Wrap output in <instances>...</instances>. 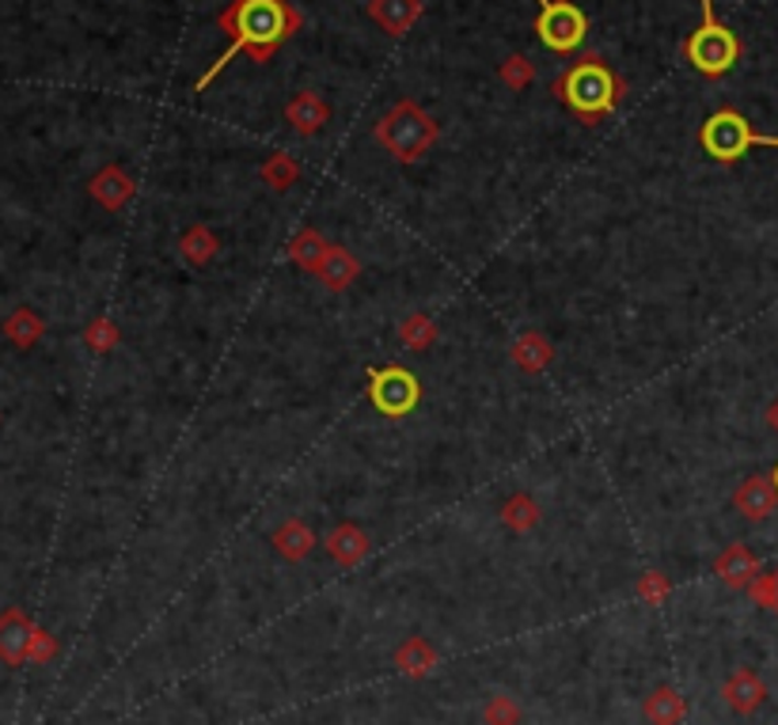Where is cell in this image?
I'll return each mask as SVG.
<instances>
[{"label": "cell", "mask_w": 778, "mask_h": 725, "mask_svg": "<svg viewBox=\"0 0 778 725\" xmlns=\"http://www.w3.org/2000/svg\"><path fill=\"white\" fill-rule=\"evenodd\" d=\"M217 27L232 38V46L198 77V92H205L236 54H247L251 61L267 65L304 27V15L289 0H232L228 8L217 12Z\"/></svg>", "instance_id": "1"}, {"label": "cell", "mask_w": 778, "mask_h": 725, "mask_svg": "<svg viewBox=\"0 0 778 725\" xmlns=\"http://www.w3.org/2000/svg\"><path fill=\"white\" fill-rule=\"evenodd\" d=\"M551 92L582 126H596L623 103L631 88L600 54H582L570 69H562L554 77Z\"/></svg>", "instance_id": "2"}, {"label": "cell", "mask_w": 778, "mask_h": 725, "mask_svg": "<svg viewBox=\"0 0 778 725\" xmlns=\"http://www.w3.org/2000/svg\"><path fill=\"white\" fill-rule=\"evenodd\" d=\"M372 137L384 152H392L399 163H418L441 137V126L429 111H421L414 99H399L384 118L372 126Z\"/></svg>", "instance_id": "3"}, {"label": "cell", "mask_w": 778, "mask_h": 725, "mask_svg": "<svg viewBox=\"0 0 778 725\" xmlns=\"http://www.w3.org/2000/svg\"><path fill=\"white\" fill-rule=\"evenodd\" d=\"M699 8H702V20H699V27L687 35L684 61L691 65L695 72H702V77L718 80L741 61L744 46H741V38H736L733 31L714 15V0H699Z\"/></svg>", "instance_id": "4"}, {"label": "cell", "mask_w": 778, "mask_h": 725, "mask_svg": "<svg viewBox=\"0 0 778 725\" xmlns=\"http://www.w3.org/2000/svg\"><path fill=\"white\" fill-rule=\"evenodd\" d=\"M699 145H702V152L714 156V160L733 163V160H741V156L748 152V148H756V145L778 148V137L756 134V129H752V122L744 118L741 111H733V106H722V111H714L707 122H702Z\"/></svg>", "instance_id": "5"}, {"label": "cell", "mask_w": 778, "mask_h": 725, "mask_svg": "<svg viewBox=\"0 0 778 725\" xmlns=\"http://www.w3.org/2000/svg\"><path fill=\"white\" fill-rule=\"evenodd\" d=\"M369 403L376 407V415L384 418H407L418 410L421 403V384L410 369L403 365H369Z\"/></svg>", "instance_id": "6"}, {"label": "cell", "mask_w": 778, "mask_h": 725, "mask_svg": "<svg viewBox=\"0 0 778 725\" xmlns=\"http://www.w3.org/2000/svg\"><path fill=\"white\" fill-rule=\"evenodd\" d=\"M540 15H535L532 31L551 54H574L589 38V15L574 4V0H535Z\"/></svg>", "instance_id": "7"}, {"label": "cell", "mask_w": 778, "mask_h": 725, "mask_svg": "<svg viewBox=\"0 0 778 725\" xmlns=\"http://www.w3.org/2000/svg\"><path fill=\"white\" fill-rule=\"evenodd\" d=\"M778 506V490H775V479L771 475H748L733 494V509L744 517L748 524H759L775 513Z\"/></svg>", "instance_id": "8"}, {"label": "cell", "mask_w": 778, "mask_h": 725, "mask_svg": "<svg viewBox=\"0 0 778 725\" xmlns=\"http://www.w3.org/2000/svg\"><path fill=\"white\" fill-rule=\"evenodd\" d=\"M323 551H327L330 558H335L338 566H346V570H353V566H361L369 558L372 551V540L369 532L361 529V524L353 521H338L335 529L327 532V540H323Z\"/></svg>", "instance_id": "9"}, {"label": "cell", "mask_w": 778, "mask_h": 725, "mask_svg": "<svg viewBox=\"0 0 778 725\" xmlns=\"http://www.w3.org/2000/svg\"><path fill=\"white\" fill-rule=\"evenodd\" d=\"M714 578L736 592H748L752 581L759 578V558L752 555L744 543H730V547L714 558Z\"/></svg>", "instance_id": "10"}, {"label": "cell", "mask_w": 778, "mask_h": 725, "mask_svg": "<svg viewBox=\"0 0 778 725\" xmlns=\"http://www.w3.org/2000/svg\"><path fill=\"white\" fill-rule=\"evenodd\" d=\"M369 20L376 23L384 35L392 38H403L414 23L421 20V12H426V4L421 0H369Z\"/></svg>", "instance_id": "11"}, {"label": "cell", "mask_w": 778, "mask_h": 725, "mask_svg": "<svg viewBox=\"0 0 778 725\" xmlns=\"http://www.w3.org/2000/svg\"><path fill=\"white\" fill-rule=\"evenodd\" d=\"M285 122H289V129L293 134H301V137H316L323 126L330 122V106H327V99H323L319 92H296L293 99L285 103Z\"/></svg>", "instance_id": "12"}, {"label": "cell", "mask_w": 778, "mask_h": 725, "mask_svg": "<svg viewBox=\"0 0 778 725\" xmlns=\"http://www.w3.org/2000/svg\"><path fill=\"white\" fill-rule=\"evenodd\" d=\"M316 277H319L323 290H330V293H346V290H350V285L361 277V262H358V254L346 251V247H338V243H330V251H327V259H323V267L316 270Z\"/></svg>", "instance_id": "13"}, {"label": "cell", "mask_w": 778, "mask_h": 725, "mask_svg": "<svg viewBox=\"0 0 778 725\" xmlns=\"http://www.w3.org/2000/svg\"><path fill=\"white\" fill-rule=\"evenodd\" d=\"M722 699L733 706L736 714H752L764 706L767 699V683L756 677L752 669H736L730 680L722 683Z\"/></svg>", "instance_id": "14"}, {"label": "cell", "mask_w": 778, "mask_h": 725, "mask_svg": "<svg viewBox=\"0 0 778 725\" xmlns=\"http://www.w3.org/2000/svg\"><path fill=\"white\" fill-rule=\"evenodd\" d=\"M270 543H274V551L281 558H289V563H304V558L312 555V547H316V532H312L301 517H285V521L274 529V535H270Z\"/></svg>", "instance_id": "15"}, {"label": "cell", "mask_w": 778, "mask_h": 725, "mask_svg": "<svg viewBox=\"0 0 778 725\" xmlns=\"http://www.w3.org/2000/svg\"><path fill=\"white\" fill-rule=\"evenodd\" d=\"M509 358H512V365H517L520 373H543V369L554 361V342L540 331H525V335L512 339Z\"/></svg>", "instance_id": "16"}, {"label": "cell", "mask_w": 778, "mask_h": 725, "mask_svg": "<svg viewBox=\"0 0 778 725\" xmlns=\"http://www.w3.org/2000/svg\"><path fill=\"white\" fill-rule=\"evenodd\" d=\"M88 191H92V197H95L99 205H103V209H122V205L134 197L137 183L129 179V171H122L119 163H111V168H103L92 179V186H88Z\"/></svg>", "instance_id": "17"}, {"label": "cell", "mask_w": 778, "mask_h": 725, "mask_svg": "<svg viewBox=\"0 0 778 725\" xmlns=\"http://www.w3.org/2000/svg\"><path fill=\"white\" fill-rule=\"evenodd\" d=\"M327 251L330 243L319 228H301V233H293V240H289V262H293L296 270H304V274H316L323 259H327Z\"/></svg>", "instance_id": "18"}, {"label": "cell", "mask_w": 778, "mask_h": 725, "mask_svg": "<svg viewBox=\"0 0 778 725\" xmlns=\"http://www.w3.org/2000/svg\"><path fill=\"white\" fill-rule=\"evenodd\" d=\"M179 254L190 262V267H210L221 254V236L213 233L210 225H190L183 236H179Z\"/></svg>", "instance_id": "19"}, {"label": "cell", "mask_w": 778, "mask_h": 725, "mask_svg": "<svg viewBox=\"0 0 778 725\" xmlns=\"http://www.w3.org/2000/svg\"><path fill=\"white\" fill-rule=\"evenodd\" d=\"M437 661H441V654L426 638H407L395 649V665H399L403 677H429L437 669Z\"/></svg>", "instance_id": "20"}, {"label": "cell", "mask_w": 778, "mask_h": 725, "mask_svg": "<svg viewBox=\"0 0 778 725\" xmlns=\"http://www.w3.org/2000/svg\"><path fill=\"white\" fill-rule=\"evenodd\" d=\"M437 339H441V327H437L433 316H426V311H410V316L399 324V342L407 345L410 353L433 350Z\"/></svg>", "instance_id": "21"}, {"label": "cell", "mask_w": 778, "mask_h": 725, "mask_svg": "<svg viewBox=\"0 0 778 725\" xmlns=\"http://www.w3.org/2000/svg\"><path fill=\"white\" fill-rule=\"evenodd\" d=\"M684 695L676 688H657L650 691V699H645V718L653 725H680L684 722Z\"/></svg>", "instance_id": "22"}, {"label": "cell", "mask_w": 778, "mask_h": 725, "mask_svg": "<svg viewBox=\"0 0 778 725\" xmlns=\"http://www.w3.org/2000/svg\"><path fill=\"white\" fill-rule=\"evenodd\" d=\"M540 517L543 513H540V506H535V498L532 494H525V490L512 494V498L501 506V524L509 532H532L535 524H540Z\"/></svg>", "instance_id": "23"}, {"label": "cell", "mask_w": 778, "mask_h": 725, "mask_svg": "<svg viewBox=\"0 0 778 725\" xmlns=\"http://www.w3.org/2000/svg\"><path fill=\"white\" fill-rule=\"evenodd\" d=\"M296 179H301V160H296L293 152H274L267 163H262V183H267L270 191L285 194Z\"/></svg>", "instance_id": "24"}, {"label": "cell", "mask_w": 778, "mask_h": 725, "mask_svg": "<svg viewBox=\"0 0 778 725\" xmlns=\"http://www.w3.org/2000/svg\"><path fill=\"white\" fill-rule=\"evenodd\" d=\"M27 646H31V627L20 620V615H8L4 627H0V654L20 661V657L27 654Z\"/></svg>", "instance_id": "25"}, {"label": "cell", "mask_w": 778, "mask_h": 725, "mask_svg": "<svg viewBox=\"0 0 778 725\" xmlns=\"http://www.w3.org/2000/svg\"><path fill=\"white\" fill-rule=\"evenodd\" d=\"M498 80H501L505 88H509V92H525V88L535 80V65L528 61L525 54H512V57H505V61H501Z\"/></svg>", "instance_id": "26"}, {"label": "cell", "mask_w": 778, "mask_h": 725, "mask_svg": "<svg viewBox=\"0 0 778 725\" xmlns=\"http://www.w3.org/2000/svg\"><path fill=\"white\" fill-rule=\"evenodd\" d=\"M119 339H122L119 324L106 319V316H99L84 327V342H88V350H95V353H111L114 345H119Z\"/></svg>", "instance_id": "27"}, {"label": "cell", "mask_w": 778, "mask_h": 725, "mask_svg": "<svg viewBox=\"0 0 778 725\" xmlns=\"http://www.w3.org/2000/svg\"><path fill=\"white\" fill-rule=\"evenodd\" d=\"M4 331H8V339H12L15 345H31V342L38 339V335H43V319H38L35 311L23 308V311H15V316L8 319Z\"/></svg>", "instance_id": "28"}, {"label": "cell", "mask_w": 778, "mask_h": 725, "mask_svg": "<svg viewBox=\"0 0 778 725\" xmlns=\"http://www.w3.org/2000/svg\"><path fill=\"white\" fill-rule=\"evenodd\" d=\"M634 592H639V600H645V604H665L668 600V592H673V585H668V578L661 570H645L639 585H634Z\"/></svg>", "instance_id": "29"}, {"label": "cell", "mask_w": 778, "mask_h": 725, "mask_svg": "<svg viewBox=\"0 0 778 725\" xmlns=\"http://www.w3.org/2000/svg\"><path fill=\"white\" fill-rule=\"evenodd\" d=\"M748 597L756 600L759 608H767V612H775V615H778V566H775L771 574H759V578L752 581Z\"/></svg>", "instance_id": "30"}, {"label": "cell", "mask_w": 778, "mask_h": 725, "mask_svg": "<svg viewBox=\"0 0 778 725\" xmlns=\"http://www.w3.org/2000/svg\"><path fill=\"white\" fill-rule=\"evenodd\" d=\"M483 718H486V725H517L520 722V706L512 703L509 695H494L491 703H486Z\"/></svg>", "instance_id": "31"}, {"label": "cell", "mask_w": 778, "mask_h": 725, "mask_svg": "<svg viewBox=\"0 0 778 725\" xmlns=\"http://www.w3.org/2000/svg\"><path fill=\"white\" fill-rule=\"evenodd\" d=\"M767 426H771V430L778 433V399L771 403V410H767Z\"/></svg>", "instance_id": "32"}, {"label": "cell", "mask_w": 778, "mask_h": 725, "mask_svg": "<svg viewBox=\"0 0 778 725\" xmlns=\"http://www.w3.org/2000/svg\"><path fill=\"white\" fill-rule=\"evenodd\" d=\"M771 479H775V490H778V464H775V472H771Z\"/></svg>", "instance_id": "33"}]
</instances>
